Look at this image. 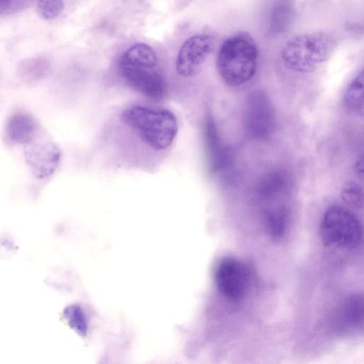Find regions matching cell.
I'll list each match as a JSON object with an SVG mask.
<instances>
[{
  "label": "cell",
  "instance_id": "cell-1",
  "mask_svg": "<svg viewBox=\"0 0 364 364\" xmlns=\"http://www.w3.org/2000/svg\"><path fill=\"white\" fill-rule=\"evenodd\" d=\"M117 132L137 151V162H157L166 156L178 134L174 112L159 102H134L117 114Z\"/></svg>",
  "mask_w": 364,
  "mask_h": 364
},
{
  "label": "cell",
  "instance_id": "cell-2",
  "mask_svg": "<svg viewBox=\"0 0 364 364\" xmlns=\"http://www.w3.org/2000/svg\"><path fill=\"white\" fill-rule=\"evenodd\" d=\"M259 50L253 37L245 31L237 32L222 43L216 67L223 82L230 87L247 84L255 75Z\"/></svg>",
  "mask_w": 364,
  "mask_h": 364
},
{
  "label": "cell",
  "instance_id": "cell-3",
  "mask_svg": "<svg viewBox=\"0 0 364 364\" xmlns=\"http://www.w3.org/2000/svg\"><path fill=\"white\" fill-rule=\"evenodd\" d=\"M336 46V37L329 32L302 33L284 45L281 58L287 69L298 73H310L328 60Z\"/></svg>",
  "mask_w": 364,
  "mask_h": 364
},
{
  "label": "cell",
  "instance_id": "cell-4",
  "mask_svg": "<svg viewBox=\"0 0 364 364\" xmlns=\"http://www.w3.org/2000/svg\"><path fill=\"white\" fill-rule=\"evenodd\" d=\"M117 70L124 84L147 100L160 102L168 97V82L158 64L131 62L120 57Z\"/></svg>",
  "mask_w": 364,
  "mask_h": 364
},
{
  "label": "cell",
  "instance_id": "cell-5",
  "mask_svg": "<svg viewBox=\"0 0 364 364\" xmlns=\"http://www.w3.org/2000/svg\"><path fill=\"white\" fill-rule=\"evenodd\" d=\"M321 235L326 245L354 248L362 242L363 225L350 210L339 205H332L323 215Z\"/></svg>",
  "mask_w": 364,
  "mask_h": 364
},
{
  "label": "cell",
  "instance_id": "cell-6",
  "mask_svg": "<svg viewBox=\"0 0 364 364\" xmlns=\"http://www.w3.org/2000/svg\"><path fill=\"white\" fill-rule=\"evenodd\" d=\"M245 128L247 134L255 139L269 138L276 128V115L272 103L265 92L255 90L245 102Z\"/></svg>",
  "mask_w": 364,
  "mask_h": 364
},
{
  "label": "cell",
  "instance_id": "cell-7",
  "mask_svg": "<svg viewBox=\"0 0 364 364\" xmlns=\"http://www.w3.org/2000/svg\"><path fill=\"white\" fill-rule=\"evenodd\" d=\"M216 287L220 293L230 300L242 299L250 286V272L240 259L226 257L217 264L214 274Z\"/></svg>",
  "mask_w": 364,
  "mask_h": 364
},
{
  "label": "cell",
  "instance_id": "cell-8",
  "mask_svg": "<svg viewBox=\"0 0 364 364\" xmlns=\"http://www.w3.org/2000/svg\"><path fill=\"white\" fill-rule=\"evenodd\" d=\"M215 46L213 36L206 33L188 38L180 48L175 63L176 73L181 77L196 75Z\"/></svg>",
  "mask_w": 364,
  "mask_h": 364
},
{
  "label": "cell",
  "instance_id": "cell-9",
  "mask_svg": "<svg viewBox=\"0 0 364 364\" xmlns=\"http://www.w3.org/2000/svg\"><path fill=\"white\" fill-rule=\"evenodd\" d=\"M203 135L210 168L213 173H220L230 165V154L210 114L205 117Z\"/></svg>",
  "mask_w": 364,
  "mask_h": 364
},
{
  "label": "cell",
  "instance_id": "cell-10",
  "mask_svg": "<svg viewBox=\"0 0 364 364\" xmlns=\"http://www.w3.org/2000/svg\"><path fill=\"white\" fill-rule=\"evenodd\" d=\"M345 109L355 116L364 112V70L361 69L348 85L343 97Z\"/></svg>",
  "mask_w": 364,
  "mask_h": 364
},
{
  "label": "cell",
  "instance_id": "cell-11",
  "mask_svg": "<svg viewBox=\"0 0 364 364\" xmlns=\"http://www.w3.org/2000/svg\"><path fill=\"white\" fill-rule=\"evenodd\" d=\"M36 129L34 119L25 114L12 116L7 123L6 132L12 141L18 143L28 142Z\"/></svg>",
  "mask_w": 364,
  "mask_h": 364
},
{
  "label": "cell",
  "instance_id": "cell-12",
  "mask_svg": "<svg viewBox=\"0 0 364 364\" xmlns=\"http://www.w3.org/2000/svg\"><path fill=\"white\" fill-rule=\"evenodd\" d=\"M342 200L349 207L361 210L364 204V193L362 186L355 181L345 182L340 191Z\"/></svg>",
  "mask_w": 364,
  "mask_h": 364
},
{
  "label": "cell",
  "instance_id": "cell-13",
  "mask_svg": "<svg viewBox=\"0 0 364 364\" xmlns=\"http://www.w3.org/2000/svg\"><path fill=\"white\" fill-rule=\"evenodd\" d=\"M267 227L272 237L280 239L285 235L288 225V216L284 209L279 208L269 213Z\"/></svg>",
  "mask_w": 364,
  "mask_h": 364
},
{
  "label": "cell",
  "instance_id": "cell-14",
  "mask_svg": "<svg viewBox=\"0 0 364 364\" xmlns=\"http://www.w3.org/2000/svg\"><path fill=\"white\" fill-rule=\"evenodd\" d=\"M363 298L355 294L348 298L345 305V317L351 324L358 325L363 320Z\"/></svg>",
  "mask_w": 364,
  "mask_h": 364
},
{
  "label": "cell",
  "instance_id": "cell-15",
  "mask_svg": "<svg viewBox=\"0 0 364 364\" xmlns=\"http://www.w3.org/2000/svg\"><path fill=\"white\" fill-rule=\"evenodd\" d=\"M63 9V0H38L37 4V10L39 15L46 20L58 17Z\"/></svg>",
  "mask_w": 364,
  "mask_h": 364
},
{
  "label": "cell",
  "instance_id": "cell-16",
  "mask_svg": "<svg viewBox=\"0 0 364 364\" xmlns=\"http://www.w3.org/2000/svg\"><path fill=\"white\" fill-rule=\"evenodd\" d=\"M31 0H0V14H7L22 9Z\"/></svg>",
  "mask_w": 364,
  "mask_h": 364
},
{
  "label": "cell",
  "instance_id": "cell-17",
  "mask_svg": "<svg viewBox=\"0 0 364 364\" xmlns=\"http://www.w3.org/2000/svg\"><path fill=\"white\" fill-rule=\"evenodd\" d=\"M73 317L76 328L84 333L87 331V318L84 312L80 309H75Z\"/></svg>",
  "mask_w": 364,
  "mask_h": 364
},
{
  "label": "cell",
  "instance_id": "cell-18",
  "mask_svg": "<svg viewBox=\"0 0 364 364\" xmlns=\"http://www.w3.org/2000/svg\"><path fill=\"white\" fill-rule=\"evenodd\" d=\"M353 170L355 175L363 179L364 176V159L362 154L359 158L356 159L353 165Z\"/></svg>",
  "mask_w": 364,
  "mask_h": 364
}]
</instances>
